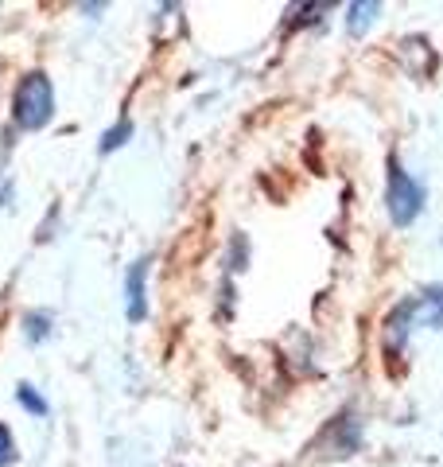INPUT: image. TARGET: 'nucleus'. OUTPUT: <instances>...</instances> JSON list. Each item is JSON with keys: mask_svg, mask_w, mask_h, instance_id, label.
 Instances as JSON below:
<instances>
[{"mask_svg": "<svg viewBox=\"0 0 443 467\" xmlns=\"http://www.w3.org/2000/svg\"><path fill=\"white\" fill-rule=\"evenodd\" d=\"M420 312L428 316L432 327H443V288H428L420 296Z\"/></svg>", "mask_w": 443, "mask_h": 467, "instance_id": "39448f33", "label": "nucleus"}, {"mask_svg": "<svg viewBox=\"0 0 443 467\" xmlns=\"http://www.w3.org/2000/svg\"><path fill=\"white\" fill-rule=\"evenodd\" d=\"M47 324H51L47 312H32V316H27V339H39V335H47Z\"/></svg>", "mask_w": 443, "mask_h": 467, "instance_id": "9d476101", "label": "nucleus"}, {"mask_svg": "<svg viewBox=\"0 0 443 467\" xmlns=\"http://www.w3.org/2000/svg\"><path fill=\"white\" fill-rule=\"evenodd\" d=\"M381 12V5H350V32L362 36L369 24H374V16Z\"/></svg>", "mask_w": 443, "mask_h": 467, "instance_id": "423d86ee", "label": "nucleus"}, {"mask_svg": "<svg viewBox=\"0 0 443 467\" xmlns=\"http://www.w3.org/2000/svg\"><path fill=\"white\" fill-rule=\"evenodd\" d=\"M16 460V441H12V429L0 425V467H8Z\"/></svg>", "mask_w": 443, "mask_h": 467, "instance_id": "6e6552de", "label": "nucleus"}, {"mask_svg": "<svg viewBox=\"0 0 443 467\" xmlns=\"http://www.w3.org/2000/svg\"><path fill=\"white\" fill-rule=\"evenodd\" d=\"M129 133H132V125H129V121H121V125L113 129V133L101 137V152H113L117 144H125V137H129Z\"/></svg>", "mask_w": 443, "mask_h": 467, "instance_id": "1a4fd4ad", "label": "nucleus"}, {"mask_svg": "<svg viewBox=\"0 0 443 467\" xmlns=\"http://www.w3.org/2000/svg\"><path fill=\"white\" fill-rule=\"evenodd\" d=\"M144 276H148V261H137V265L129 269V319L132 324L148 316V308H144Z\"/></svg>", "mask_w": 443, "mask_h": 467, "instance_id": "7ed1b4c3", "label": "nucleus"}, {"mask_svg": "<svg viewBox=\"0 0 443 467\" xmlns=\"http://www.w3.org/2000/svg\"><path fill=\"white\" fill-rule=\"evenodd\" d=\"M16 398H20V405L27 409V413H36V417H43V413H47V401H43L39 393H36L32 386H27V382L16 389Z\"/></svg>", "mask_w": 443, "mask_h": 467, "instance_id": "0eeeda50", "label": "nucleus"}, {"mask_svg": "<svg viewBox=\"0 0 443 467\" xmlns=\"http://www.w3.org/2000/svg\"><path fill=\"white\" fill-rule=\"evenodd\" d=\"M55 113V90H51V78L43 75V70H32V75H24L16 94H12V121L27 133H36L51 121Z\"/></svg>", "mask_w": 443, "mask_h": 467, "instance_id": "f257e3e1", "label": "nucleus"}, {"mask_svg": "<svg viewBox=\"0 0 443 467\" xmlns=\"http://www.w3.org/2000/svg\"><path fill=\"white\" fill-rule=\"evenodd\" d=\"M335 429H338V432H335V448H338V451H354V448H358V420H354L350 413L338 417Z\"/></svg>", "mask_w": 443, "mask_h": 467, "instance_id": "20e7f679", "label": "nucleus"}, {"mask_svg": "<svg viewBox=\"0 0 443 467\" xmlns=\"http://www.w3.org/2000/svg\"><path fill=\"white\" fill-rule=\"evenodd\" d=\"M386 199H389V218L397 226L417 223V214L424 211V187L412 180L397 160H389V195Z\"/></svg>", "mask_w": 443, "mask_h": 467, "instance_id": "f03ea898", "label": "nucleus"}]
</instances>
